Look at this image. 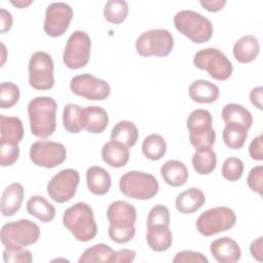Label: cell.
I'll use <instances>...</instances> for the list:
<instances>
[{
  "mask_svg": "<svg viewBox=\"0 0 263 263\" xmlns=\"http://www.w3.org/2000/svg\"><path fill=\"white\" fill-rule=\"evenodd\" d=\"M107 219L109 221L108 235L112 241L123 245L134 238L137 210L133 204L125 200L113 201L107 210Z\"/></svg>",
  "mask_w": 263,
  "mask_h": 263,
  "instance_id": "6da1fadb",
  "label": "cell"
},
{
  "mask_svg": "<svg viewBox=\"0 0 263 263\" xmlns=\"http://www.w3.org/2000/svg\"><path fill=\"white\" fill-rule=\"evenodd\" d=\"M57 109V102L51 97H36L29 102L27 110L33 136L46 139L54 133Z\"/></svg>",
  "mask_w": 263,
  "mask_h": 263,
  "instance_id": "7a4b0ae2",
  "label": "cell"
},
{
  "mask_svg": "<svg viewBox=\"0 0 263 263\" xmlns=\"http://www.w3.org/2000/svg\"><path fill=\"white\" fill-rule=\"evenodd\" d=\"M63 224L78 241H89L98 233L93 211L86 202H76L68 208L63 215Z\"/></svg>",
  "mask_w": 263,
  "mask_h": 263,
  "instance_id": "3957f363",
  "label": "cell"
},
{
  "mask_svg": "<svg viewBox=\"0 0 263 263\" xmlns=\"http://www.w3.org/2000/svg\"><path fill=\"white\" fill-rule=\"evenodd\" d=\"M174 25L181 34L193 43L208 42L213 36L211 21L193 10L183 9L178 11L174 17Z\"/></svg>",
  "mask_w": 263,
  "mask_h": 263,
  "instance_id": "277c9868",
  "label": "cell"
},
{
  "mask_svg": "<svg viewBox=\"0 0 263 263\" xmlns=\"http://www.w3.org/2000/svg\"><path fill=\"white\" fill-rule=\"evenodd\" d=\"M119 189L129 198L147 200L157 194L159 184L157 179L149 173L130 171L120 177Z\"/></svg>",
  "mask_w": 263,
  "mask_h": 263,
  "instance_id": "5b68a950",
  "label": "cell"
},
{
  "mask_svg": "<svg viewBox=\"0 0 263 263\" xmlns=\"http://www.w3.org/2000/svg\"><path fill=\"white\" fill-rule=\"evenodd\" d=\"M189 141L195 148L212 147L216 142V132L213 128V118L205 109L193 110L187 117Z\"/></svg>",
  "mask_w": 263,
  "mask_h": 263,
  "instance_id": "8992f818",
  "label": "cell"
},
{
  "mask_svg": "<svg viewBox=\"0 0 263 263\" xmlns=\"http://www.w3.org/2000/svg\"><path fill=\"white\" fill-rule=\"evenodd\" d=\"M193 64L197 69L205 70L212 78L219 81L227 80L233 72L230 60L216 47L198 50L193 57Z\"/></svg>",
  "mask_w": 263,
  "mask_h": 263,
  "instance_id": "52a82bcc",
  "label": "cell"
},
{
  "mask_svg": "<svg viewBox=\"0 0 263 263\" xmlns=\"http://www.w3.org/2000/svg\"><path fill=\"white\" fill-rule=\"evenodd\" d=\"M39 236V226L28 219L6 223L2 226L0 232L1 242L5 248L27 247L35 243Z\"/></svg>",
  "mask_w": 263,
  "mask_h": 263,
  "instance_id": "ba28073f",
  "label": "cell"
},
{
  "mask_svg": "<svg viewBox=\"0 0 263 263\" xmlns=\"http://www.w3.org/2000/svg\"><path fill=\"white\" fill-rule=\"evenodd\" d=\"M174 47V38L166 29L148 30L138 36L136 50L141 57H166Z\"/></svg>",
  "mask_w": 263,
  "mask_h": 263,
  "instance_id": "9c48e42d",
  "label": "cell"
},
{
  "mask_svg": "<svg viewBox=\"0 0 263 263\" xmlns=\"http://www.w3.org/2000/svg\"><path fill=\"white\" fill-rule=\"evenodd\" d=\"M236 223V215L228 206H216L204 211L197 218L195 226L204 236H212L231 229Z\"/></svg>",
  "mask_w": 263,
  "mask_h": 263,
  "instance_id": "30bf717a",
  "label": "cell"
},
{
  "mask_svg": "<svg viewBox=\"0 0 263 263\" xmlns=\"http://www.w3.org/2000/svg\"><path fill=\"white\" fill-rule=\"evenodd\" d=\"M91 41L88 34L77 30L67 40L63 53V62L69 69L77 70L87 65L90 57Z\"/></svg>",
  "mask_w": 263,
  "mask_h": 263,
  "instance_id": "8fae6325",
  "label": "cell"
},
{
  "mask_svg": "<svg viewBox=\"0 0 263 263\" xmlns=\"http://www.w3.org/2000/svg\"><path fill=\"white\" fill-rule=\"evenodd\" d=\"M29 83L36 90H47L54 85L53 61L49 53L36 51L29 62Z\"/></svg>",
  "mask_w": 263,
  "mask_h": 263,
  "instance_id": "7c38bea8",
  "label": "cell"
},
{
  "mask_svg": "<svg viewBox=\"0 0 263 263\" xmlns=\"http://www.w3.org/2000/svg\"><path fill=\"white\" fill-rule=\"evenodd\" d=\"M29 154L35 165L53 168L66 160L67 150L62 143L41 140L31 145Z\"/></svg>",
  "mask_w": 263,
  "mask_h": 263,
  "instance_id": "4fadbf2b",
  "label": "cell"
},
{
  "mask_svg": "<svg viewBox=\"0 0 263 263\" xmlns=\"http://www.w3.org/2000/svg\"><path fill=\"white\" fill-rule=\"evenodd\" d=\"M79 179V173L74 168L60 171L47 183L48 196L58 203L69 201L76 193Z\"/></svg>",
  "mask_w": 263,
  "mask_h": 263,
  "instance_id": "5bb4252c",
  "label": "cell"
},
{
  "mask_svg": "<svg viewBox=\"0 0 263 263\" xmlns=\"http://www.w3.org/2000/svg\"><path fill=\"white\" fill-rule=\"evenodd\" d=\"M70 89L74 95L90 101H104L111 92L107 81L88 73L74 76L70 81Z\"/></svg>",
  "mask_w": 263,
  "mask_h": 263,
  "instance_id": "9a60e30c",
  "label": "cell"
},
{
  "mask_svg": "<svg viewBox=\"0 0 263 263\" xmlns=\"http://www.w3.org/2000/svg\"><path fill=\"white\" fill-rule=\"evenodd\" d=\"M73 17L70 5L64 2H53L46 7L43 30L49 37H60L69 28Z\"/></svg>",
  "mask_w": 263,
  "mask_h": 263,
  "instance_id": "2e32d148",
  "label": "cell"
},
{
  "mask_svg": "<svg viewBox=\"0 0 263 263\" xmlns=\"http://www.w3.org/2000/svg\"><path fill=\"white\" fill-rule=\"evenodd\" d=\"M210 251L212 256L220 263H235L241 257L238 243L229 236L217 238L211 242Z\"/></svg>",
  "mask_w": 263,
  "mask_h": 263,
  "instance_id": "e0dca14e",
  "label": "cell"
},
{
  "mask_svg": "<svg viewBox=\"0 0 263 263\" xmlns=\"http://www.w3.org/2000/svg\"><path fill=\"white\" fill-rule=\"evenodd\" d=\"M109 123L107 111L100 106H87L82 109V126L90 134L103 133Z\"/></svg>",
  "mask_w": 263,
  "mask_h": 263,
  "instance_id": "ac0fdd59",
  "label": "cell"
},
{
  "mask_svg": "<svg viewBox=\"0 0 263 263\" xmlns=\"http://www.w3.org/2000/svg\"><path fill=\"white\" fill-rule=\"evenodd\" d=\"M102 159L111 167H122L129 159V148L123 143L111 140L102 148Z\"/></svg>",
  "mask_w": 263,
  "mask_h": 263,
  "instance_id": "d6986e66",
  "label": "cell"
},
{
  "mask_svg": "<svg viewBox=\"0 0 263 263\" xmlns=\"http://www.w3.org/2000/svg\"><path fill=\"white\" fill-rule=\"evenodd\" d=\"M25 189L21 183H11L8 185L1 197L0 210L1 214L5 217L13 216L20 209L24 199Z\"/></svg>",
  "mask_w": 263,
  "mask_h": 263,
  "instance_id": "ffe728a7",
  "label": "cell"
},
{
  "mask_svg": "<svg viewBox=\"0 0 263 263\" xmlns=\"http://www.w3.org/2000/svg\"><path fill=\"white\" fill-rule=\"evenodd\" d=\"M260 44L256 36L245 35L240 37L233 45V55L238 63L249 64L259 54Z\"/></svg>",
  "mask_w": 263,
  "mask_h": 263,
  "instance_id": "44dd1931",
  "label": "cell"
},
{
  "mask_svg": "<svg viewBox=\"0 0 263 263\" xmlns=\"http://www.w3.org/2000/svg\"><path fill=\"white\" fill-rule=\"evenodd\" d=\"M219 93V87L211 81L204 79L193 81L188 88V95L190 99L193 102L200 104H211L216 102Z\"/></svg>",
  "mask_w": 263,
  "mask_h": 263,
  "instance_id": "7402d4cb",
  "label": "cell"
},
{
  "mask_svg": "<svg viewBox=\"0 0 263 263\" xmlns=\"http://www.w3.org/2000/svg\"><path fill=\"white\" fill-rule=\"evenodd\" d=\"M110 174L99 165H92L86 171V184L88 190L96 195L106 194L111 187Z\"/></svg>",
  "mask_w": 263,
  "mask_h": 263,
  "instance_id": "603a6c76",
  "label": "cell"
},
{
  "mask_svg": "<svg viewBox=\"0 0 263 263\" xmlns=\"http://www.w3.org/2000/svg\"><path fill=\"white\" fill-rule=\"evenodd\" d=\"M146 241L151 250L155 252L167 251L173 242V235L167 225L147 226Z\"/></svg>",
  "mask_w": 263,
  "mask_h": 263,
  "instance_id": "cb8c5ba5",
  "label": "cell"
},
{
  "mask_svg": "<svg viewBox=\"0 0 263 263\" xmlns=\"http://www.w3.org/2000/svg\"><path fill=\"white\" fill-rule=\"evenodd\" d=\"M205 202L204 193L196 188L191 187L180 194L176 198V208L182 214H192L199 210Z\"/></svg>",
  "mask_w": 263,
  "mask_h": 263,
  "instance_id": "d4e9b609",
  "label": "cell"
},
{
  "mask_svg": "<svg viewBox=\"0 0 263 263\" xmlns=\"http://www.w3.org/2000/svg\"><path fill=\"white\" fill-rule=\"evenodd\" d=\"M160 174L164 182L172 187L183 186L189 177L186 165L179 160H167L160 167Z\"/></svg>",
  "mask_w": 263,
  "mask_h": 263,
  "instance_id": "484cf974",
  "label": "cell"
},
{
  "mask_svg": "<svg viewBox=\"0 0 263 263\" xmlns=\"http://www.w3.org/2000/svg\"><path fill=\"white\" fill-rule=\"evenodd\" d=\"M0 142L18 145L24 137V127L22 120L16 116L0 115Z\"/></svg>",
  "mask_w": 263,
  "mask_h": 263,
  "instance_id": "4316f807",
  "label": "cell"
},
{
  "mask_svg": "<svg viewBox=\"0 0 263 263\" xmlns=\"http://www.w3.org/2000/svg\"><path fill=\"white\" fill-rule=\"evenodd\" d=\"M26 209L31 216L44 223L52 221L55 216V208L41 195L31 196L27 201Z\"/></svg>",
  "mask_w": 263,
  "mask_h": 263,
  "instance_id": "83f0119b",
  "label": "cell"
},
{
  "mask_svg": "<svg viewBox=\"0 0 263 263\" xmlns=\"http://www.w3.org/2000/svg\"><path fill=\"white\" fill-rule=\"evenodd\" d=\"M222 118L226 123L240 124L248 129L253 124V116L251 112L242 105L236 103L226 104L222 109Z\"/></svg>",
  "mask_w": 263,
  "mask_h": 263,
  "instance_id": "f1b7e54d",
  "label": "cell"
},
{
  "mask_svg": "<svg viewBox=\"0 0 263 263\" xmlns=\"http://www.w3.org/2000/svg\"><path fill=\"white\" fill-rule=\"evenodd\" d=\"M192 165L199 175H209L217 166V155L211 147L198 148L192 156Z\"/></svg>",
  "mask_w": 263,
  "mask_h": 263,
  "instance_id": "f546056e",
  "label": "cell"
},
{
  "mask_svg": "<svg viewBox=\"0 0 263 263\" xmlns=\"http://www.w3.org/2000/svg\"><path fill=\"white\" fill-rule=\"evenodd\" d=\"M139 138V130L136 124L129 120L118 121L111 130V140L123 143L128 148L136 145Z\"/></svg>",
  "mask_w": 263,
  "mask_h": 263,
  "instance_id": "4dcf8cb0",
  "label": "cell"
},
{
  "mask_svg": "<svg viewBox=\"0 0 263 263\" xmlns=\"http://www.w3.org/2000/svg\"><path fill=\"white\" fill-rule=\"evenodd\" d=\"M142 152L146 158L156 161L161 159L166 153V143L162 136L151 134L147 136L142 144Z\"/></svg>",
  "mask_w": 263,
  "mask_h": 263,
  "instance_id": "1f68e13d",
  "label": "cell"
},
{
  "mask_svg": "<svg viewBox=\"0 0 263 263\" xmlns=\"http://www.w3.org/2000/svg\"><path fill=\"white\" fill-rule=\"evenodd\" d=\"M248 128L236 123H226L222 136L225 145L230 149H240L247 140Z\"/></svg>",
  "mask_w": 263,
  "mask_h": 263,
  "instance_id": "d6a6232c",
  "label": "cell"
},
{
  "mask_svg": "<svg viewBox=\"0 0 263 263\" xmlns=\"http://www.w3.org/2000/svg\"><path fill=\"white\" fill-rule=\"evenodd\" d=\"M114 250L105 243H97L90 248H87L80 256L79 263H111Z\"/></svg>",
  "mask_w": 263,
  "mask_h": 263,
  "instance_id": "836d02e7",
  "label": "cell"
},
{
  "mask_svg": "<svg viewBox=\"0 0 263 263\" xmlns=\"http://www.w3.org/2000/svg\"><path fill=\"white\" fill-rule=\"evenodd\" d=\"M63 125L70 134H78L82 126V108L77 104L69 103L64 107Z\"/></svg>",
  "mask_w": 263,
  "mask_h": 263,
  "instance_id": "e575fe53",
  "label": "cell"
},
{
  "mask_svg": "<svg viewBox=\"0 0 263 263\" xmlns=\"http://www.w3.org/2000/svg\"><path fill=\"white\" fill-rule=\"evenodd\" d=\"M128 14V5L123 0H109L104 7V17L107 22L118 25L125 21Z\"/></svg>",
  "mask_w": 263,
  "mask_h": 263,
  "instance_id": "d590c367",
  "label": "cell"
},
{
  "mask_svg": "<svg viewBox=\"0 0 263 263\" xmlns=\"http://www.w3.org/2000/svg\"><path fill=\"white\" fill-rule=\"evenodd\" d=\"M21 92L16 84L12 82H2L0 85V105L2 109L13 107L20 99Z\"/></svg>",
  "mask_w": 263,
  "mask_h": 263,
  "instance_id": "8d00e7d4",
  "label": "cell"
},
{
  "mask_svg": "<svg viewBox=\"0 0 263 263\" xmlns=\"http://www.w3.org/2000/svg\"><path fill=\"white\" fill-rule=\"evenodd\" d=\"M221 173L224 179L230 182H235L242 176L243 162L237 157H228L223 162Z\"/></svg>",
  "mask_w": 263,
  "mask_h": 263,
  "instance_id": "74e56055",
  "label": "cell"
},
{
  "mask_svg": "<svg viewBox=\"0 0 263 263\" xmlns=\"http://www.w3.org/2000/svg\"><path fill=\"white\" fill-rule=\"evenodd\" d=\"M5 263H30L33 261L32 253L25 247L5 248L3 251Z\"/></svg>",
  "mask_w": 263,
  "mask_h": 263,
  "instance_id": "f35d334b",
  "label": "cell"
},
{
  "mask_svg": "<svg viewBox=\"0 0 263 263\" xmlns=\"http://www.w3.org/2000/svg\"><path fill=\"white\" fill-rule=\"evenodd\" d=\"M171 216L168 209L163 204L154 205L148 213L147 226L151 225H167L170 226Z\"/></svg>",
  "mask_w": 263,
  "mask_h": 263,
  "instance_id": "ab89813d",
  "label": "cell"
},
{
  "mask_svg": "<svg viewBox=\"0 0 263 263\" xmlns=\"http://www.w3.org/2000/svg\"><path fill=\"white\" fill-rule=\"evenodd\" d=\"M20 156L18 145L0 142V164L2 166L12 165Z\"/></svg>",
  "mask_w": 263,
  "mask_h": 263,
  "instance_id": "60d3db41",
  "label": "cell"
},
{
  "mask_svg": "<svg viewBox=\"0 0 263 263\" xmlns=\"http://www.w3.org/2000/svg\"><path fill=\"white\" fill-rule=\"evenodd\" d=\"M174 263H208V258L199 252H194L191 250L181 251L176 254L173 259Z\"/></svg>",
  "mask_w": 263,
  "mask_h": 263,
  "instance_id": "b9f144b4",
  "label": "cell"
},
{
  "mask_svg": "<svg viewBox=\"0 0 263 263\" xmlns=\"http://www.w3.org/2000/svg\"><path fill=\"white\" fill-rule=\"evenodd\" d=\"M262 179H263V166L262 165H257L255 167H253L249 175H248V179H247V183L249 188L258 193V194H262Z\"/></svg>",
  "mask_w": 263,
  "mask_h": 263,
  "instance_id": "7bdbcfd3",
  "label": "cell"
},
{
  "mask_svg": "<svg viewBox=\"0 0 263 263\" xmlns=\"http://www.w3.org/2000/svg\"><path fill=\"white\" fill-rule=\"evenodd\" d=\"M263 137L262 135L254 138L249 146V153L252 159L254 160H262L263 159V145H262Z\"/></svg>",
  "mask_w": 263,
  "mask_h": 263,
  "instance_id": "ee69618b",
  "label": "cell"
},
{
  "mask_svg": "<svg viewBox=\"0 0 263 263\" xmlns=\"http://www.w3.org/2000/svg\"><path fill=\"white\" fill-rule=\"evenodd\" d=\"M137 256L136 251L129 249H123L117 252H114L112 257L111 263H125V262H133Z\"/></svg>",
  "mask_w": 263,
  "mask_h": 263,
  "instance_id": "f6af8a7d",
  "label": "cell"
},
{
  "mask_svg": "<svg viewBox=\"0 0 263 263\" xmlns=\"http://www.w3.org/2000/svg\"><path fill=\"white\" fill-rule=\"evenodd\" d=\"M262 236L257 237L256 239H254L250 246V253L252 255V257L258 261H262L263 260V240H262Z\"/></svg>",
  "mask_w": 263,
  "mask_h": 263,
  "instance_id": "bcb514c9",
  "label": "cell"
},
{
  "mask_svg": "<svg viewBox=\"0 0 263 263\" xmlns=\"http://www.w3.org/2000/svg\"><path fill=\"white\" fill-rule=\"evenodd\" d=\"M12 27V15L5 8L0 9V32L1 34L6 33Z\"/></svg>",
  "mask_w": 263,
  "mask_h": 263,
  "instance_id": "7dc6e473",
  "label": "cell"
},
{
  "mask_svg": "<svg viewBox=\"0 0 263 263\" xmlns=\"http://www.w3.org/2000/svg\"><path fill=\"white\" fill-rule=\"evenodd\" d=\"M262 100H263V87L261 85L254 87L250 92L251 103L259 110H262L263 109Z\"/></svg>",
  "mask_w": 263,
  "mask_h": 263,
  "instance_id": "c3c4849f",
  "label": "cell"
},
{
  "mask_svg": "<svg viewBox=\"0 0 263 263\" xmlns=\"http://www.w3.org/2000/svg\"><path fill=\"white\" fill-rule=\"evenodd\" d=\"M200 4L208 11L216 12L221 10L224 7V5L226 4V1L225 0H205V1H200Z\"/></svg>",
  "mask_w": 263,
  "mask_h": 263,
  "instance_id": "681fc988",
  "label": "cell"
},
{
  "mask_svg": "<svg viewBox=\"0 0 263 263\" xmlns=\"http://www.w3.org/2000/svg\"><path fill=\"white\" fill-rule=\"evenodd\" d=\"M10 3L12 5L18 7V8H25L26 6H28V5H30L32 3V0H16V1L11 0Z\"/></svg>",
  "mask_w": 263,
  "mask_h": 263,
  "instance_id": "f907efd6",
  "label": "cell"
}]
</instances>
